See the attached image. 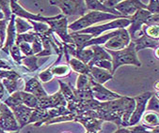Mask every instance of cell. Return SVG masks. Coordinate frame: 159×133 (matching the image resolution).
Segmentation results:
<instances>
[{"instance_id": "cell-3", "label": "cell", "mask_w": 159, "mask_h": 133, "mask_svg": "<svg viewBox=\"0 0 159 133\" xmlns=\"http://www.w3.org/2000/svg\"><path fill=\"white\" fill-rule=\"evenodd\" d=\"M131 21L129 18H122V19H117L111 23L102 24V25H96L92 27H88L86 29L78 31V33L81 34H88L92 36V38H97L99 37L103 32L110 30V29H123L124 27L130 25Z\"/></svg>"}, {"instance_id": "cell-6", "label": "cell", "mask_w": 159, "mask_h": 133, "mask_svg": "<svg viewBox=\"0 0 159 133\" xmlns=\"http://www.w3.org/2000/svg\"><path fill=\"white\" fill-rule=\"evenodd\" d=\"M45 24H48L50 30L53 33L54 32L57 33V34L61 38V40L65 42V44H74L70 35L67 32V30H68V27H67L68 19L66 17H64L62 14L57 15V16H54V17H52L51 20H49Z\"/></svg>"}, {"instance_id": "cell-22", "label": "cell", "mask_w": 159, "mask_h": 133, "mask_svg": "<svg viewBox=\"0 0 159 133\" xmlns=\"http://www.w3.org/2000/svg\"><path fill=\"white\" fill-rule=\"evenodd\" d=\"M67 62L69 63V66L75 72L79 74H86V75L89 74V66L84 64L83 62H81L80 60L73 57V58L67 59Z\"/></svg>"}, {"instance_id": "cell-12", "label": "cell", "mask_w": 159, "mask_h": 133, "mask_svg": "<svg viewBox=\"0 0 159 133\" xmlns=\"http://www.w3.org/2000/svg\"><path fill=\"white\" fill-rule=\"evenodd\" d=\"M131 42L130 36L126 29H119V33L105 43V48L111 51L122 50Z\"/></svg>"}, {"instance_id": "cell-16", "label": "cell", "mask_w": 159, "mask_h": 133, "mask_svg": "<svg viewBox=\"0 0 159 133\" xmlns=\"http://www.w3.org/2000/svg\"><path fill=\"white\" fill-rule=\"evenodd\" d=\"M75 122H79L82 124L86 129L87 133H96L97 131L101 130L103 120L97 119V118H91V117H84L81 115H75Z\"/></svg>"}, {"instance_id": "cell-43", "label": "cell", "mask_w": 159, "mask_h": 133, "mask_svg": "<svg viewBox=\"0 0 159 133\" xmlns=\"http://www.w3.org/2000/svg\"><path fill=\"white\" fill-rule=\"evenodd\" d=\"M65 133H68V132H65Z\"/></svg>"}, {"instance_id": "cell-10", "label": "cell", "mask_w": 159, "mask_h": 133, "mask_svg": "<svg viewBox=\"0 0 159 133\" xmlns=\"http://www.w3.org/2000/svg\"><path fill=\"white\" fill-rule=\"evenodd\" d=\"M147 6L144 5L142 2L139 0H125V1H120L114 10L117 11L121 16L125 18H129L134 15L139 10H146Z\"/></svg>"}, {"instance_id": "cell-26", "label": "cell", "mask_w": 159, "mask_h": 133, "mask_svg": "<svg viewBox=\"0 0 159 133\" xmlns=\"http://www.w3.org/2000/svg\"><path fill=\"white\" fill-rule=\"evenodd\" d=\"M14 24H15V29H16L17 35H21L23 33L32 28V25H31L28 22H26L25 20H23L22 18H19V17H17V18L15 17Z\"/></svg>"}, {"instance_id": "cell-41", "label": "cell", "mask_w": 159, "mask_h": 133, "mask_svg": "<svg viewBox=\"0 0 159 133\" xmlns=\"http://www.w3.org/2000/svg\"><path fill=\"white\" fill-rule=\"evenodd\" d=\"M155 51H154V54H155V57L158 59V48H156V49H154Z\"/></svg>"}, {"instance_id": "cell-13", "label": "cell", "mask_w": 159, "mask_h": 133, "mask_svg": "<svg viewBox=\"0 0 159 133\" xmlns=\"http://www.w3.org/2000/svg\"><path fill=\"white\" fill-rule=\"evenodd\" d=\"M10 8L13 13V15H17L19 18H25L28 21H36L40 23H47L52 17H43L40 14H33L28 12L24 8H22L17 1H10Z\"/></svg>"}, {"instance_id": "cell-29", "label": "cell", "mask_w": 159, "mask_h": 133, "mask_svg": "<svg viewBox=\"0 0 159 133\" xmlns=\"http://www.w3.org/2000/svg\"><path fill=\"white\" fill-rule=\"evenodd\" d=\"M51 71V73L56 76L63 77L66 76L70 72V68L68 65H63V66H49L48 68Z\"/></svg>"}, {"instance_id": "cell-34", "label": "cell", "mask_w": 159, "mask_h": 133, "mask_svg": "<svg viewBox=\"0 0 159 133\" xmlns=\"http://www.w3.org/2000/svg\"><path fill=\"white\" fill-rule=\"evenodd\" d=\"M10 54H11V57L14 59V61H16V62L19 63V64H21L22 59L25 57V56H22L21 51H20L19 47H18L16 44H14V45L10 49Z\"/></svg>"}, {"instance_id": "cell-7", "label": "cell", "mask_w": 159, "mask_h": 133, "mask_svg": "<svg viewBox=\"0 0 159 133\" xmlns=\"http://www.w3.org/2000/svg\"><path fill=\"white\" fill-rule=\"evenodd\" d=\"M154 93L155 92H146L144 94H141L133 97L135 101V109H134L133 114L130 116L128 127H133V126L138 125V123L140 121L146 110V105H147L148 101Z\"/></svg>"}, {"instance_id": "cell-21", "label": "cell", "mask_w": 159, "mask_h": 133, "mask_svg": "<svg viewBox=\"0 0 159 133\" xmlns=\"http://www.w3.org/2000/svg\"><path fill=\"white\" fill-rule=\"evenodd\" d=\"M74 45L76 47L77 50H81L83 49V46L85 45L86 42H88L89 41H90L92 38V36L88 35V34H81V33L78 32H73L71 34H69Z\"/></svg>"}, {"instance_id": "cell-14", "label": "cell", "mask_w": 159, "mask_h": 133, "mask_svg": "<svg viewBox=\"0 0 159 133\" xmlns=\"http://www.w3.org/2000/svg\"><path fill=\"white\" fill-rule=\"evenodd\" d=\"M10 109L11 110V112L19 125L20 129L29 124V120H30L31 114H32L34 109L28 108V107L25 106L24 104H20V105L11 107Z\"/></svg>"}, {"instance_id": "cell-8", "label": "cell", "mask_w": 159, "mask_h": 133, "mask_svg": "<svg viewBox=\"0 0 159 133\" xmlns=\"http://www.w3.org/2000/svg\"><path fill=\"white\" fill-rule=\"evenodd\" d=\"M0 129L5 132H15L20 130L19 125L11 110L5 103H0Z\"/></svg>"}, {"instance_id": "cell-40", "label": "cell", "mask_w": 159, "mask_h": 133, "mask_svg": "<svg viewBox=\"0 0 159 133\" xmlns=\"http://www.w3.org/2000/svg\"><path fill=\"white\" fill-rule=\"evenodd\" d=\"M4 96H5V87L2 82H0V101L4 97Z\"/></svg>"}, {"instance_id": "cell-39", "label": "cell", "mask_w": 159, "mask_h": 133, "mask_svg": "<svg viewBox=\"0 0 159 133\" xmlns=\"http://www.w3.org/2000/svg\"><path fill=\"white\" fill-rule=\"evenodd\" d=\"M114 133H131L130 127H119Z\"/></svg>"}, {"instance_id": "cell-1", "label": "cell", "mask_w": 159, "mask_h": 133, "mask_svg": "<svg viewBox=\"0 0 159 133\" xmlns=\"http://www.w3.org/2000/svg\"><path fill=\"white\" fill-rule=\"evenodd\" d=\"M112 59V71L111 74L113 75L116 70L120 66L123 65H134L137 66H140L141 63L137 56V52L135 50V44L133 41L129 43L126 48L119 51H111L107 50Z\"/></svg>"}, {"instance_id": "cell-36", "label": "cell", "mask_w": 159, "mask_h": 133, "mask_svg": "<svg viewBox=\"0 0 159 133\" xmlns=\"http://www.w3.org/2000/svg\"><path fill=\"white\" fill-rule=\"evenodd\" d=\"M38 77H39V79H40L43 83H47V82L51 81V80L53 79L54 76H53V74L51 73L50 70L47 69V70L42 71V72L38 75Z\"/></svg>"}, {"instance_id": "cell-42", "label": "cell", "mask_w": 159, "mask_h": 133, "mask_svg": "<svg viewBox=\"0 0 159 133\" xmlns=\"http://www.w3.org/2000/svg\"><path fill=\"white\" fill-rule=\"evenodd\" d=\"M2 45V42H1V41H0V46H1Z\"/></svg>"}, {"instance_id": "cell-38", "label": "cell", "mask_w": 159, "mask_h": 133, "mask_svg": "<svg viewBox=\"0 0 159 133\" xmlns=\"http://www.w3.org/2000/svg\"><path fill=\"white\" fill-rule=\"evenodd\" d=\"M101 2L107 8H108V9H114L120 1V0H105V1L101 0Z\"/></svg>"}, {"instance_id": "cell-25", "label": "cell", "mask_w": 159, "mask_h": 133, "mask_svg": "<svg viewBox=\"0 0 159 133\" xmlns=\"http://www.w3.org/2000/svg\"><path fill=\"white\" fill-rule=\"evenodd\" d=\"M142 122L144 126L150 128L158 127V113H152V112L146 113L142 118Z\"/></svg>"}, {"instance_id": "cell-33", "label": "cell", "mask_w": 159, "mask_h": 133, "mask_svg": "<svg viewBox=\"0 0 159 133\" xmlns=\"http://www.w3.org/2000/svg\"><path fill=\"white\" fill-rule=\"evenodd\" d=\"M146 109L150 111H154L158 113V93H154L148 101Z\"/></svg>"}, {"instance_id": "cell-28", "label": "cell", "mask_w": 159, "mask_h": 133, "mask_svg": "<svg viewBox=\"0 0 159 133\" xmlns=\"http://www.w3.org/2000/svg\"><path fill=\"white\" fill-rule=\"evenodd\" d=\"M143 34L152 40H158L159 27L158 25H143L142 26Z\"/></svg>"}, {"instance_id": "cell-2", "label": "cell", "mask_w": 159, "mask_h": 133, "mask_svg": "<svg viewBox=\"0 0 159 133\" xmlns=\"http://www.w3.org/2000/svg\"><path fill=\"white\" fill-rule=\"evenodd\" d=\"M120 18L122 19L121 17L108 14V13H104V12H100V11H90V12L85 14L84 16L80 17L79 19H77L75 22L72 23L68 26V28L75 32H78L80 30L90 27V25L96 24V23L106 21V20H112V19L117 20Z\"/></svg>"}, {"instance_id": "cell-32", "label": "cell", "mask_w": 159, "mask_h": 133, "mask_svg": "<svg viewBox=\"0 0 159 133\" xmlns=\"http://www.w3.org/2000/svg\"><path fill=\"white\" fill-rule=\"evenodd\" d=\"M2 84L4 87L7 89L9 94H12L17 91L18 89V80H11V79H3Z\"/></svg>"}, {"instance_id": "cell-18", "label": "cell", "mask_w": 159, "mask_h": 133, "mask_svg": "<svg viewBox=\"0 0 159 133\" xmlns=\"http://www.w3.org/2000/svg\"><path fill=\"white\" fill-rule=\"evenodd\" d=\"M89 74L95 83L102 85L107 81L113 79V75L109 71L97 68V66H89Z\"/></svg>"}, {"instance_id": "cell-37", "label": "cell", "mask_w": 159, "mask_h": 133, "mask_svg": "<svg viewBox=\"0 0 159 133\" xmlns=\"http://www.w3.org/2000/svg\"><path fill=\"white\" fill-rule=\"evenodd\" d=\"M146 10L151 14H158V1H151Z\"/></svg>"}, {"instance_id": "cell-17", "label": "cell", "mask_w": 159, "mask_h": 133, "mask_svg": "<svg viewBox=\"0 0 159 133\" xmlns=\"http://www.w3.org/2000/svg\"><path fill=\"white\" fill-rule=\"evenodd\" d=\"M15 15H11L10 19V24L7 28V41L5 43V46L2 48V50L9 54H10V49L14 45V42L16 41V29H15Z\"/></svg>"}, {"instance_id": "cell-11", "label": "cell", "mask_w": 159, "mask_h": 133, "mask_svg": "<svg viewBox=\"0 0 159 133\" xmlns=\"http://www.w3.org/2000/svg\"><path fill=\"white\" fill-rule=\"evenodd\" d=\"M67 103L63 95L60 91H57L56 94L51 96H46L43 98L38 99V109L41 110H49V109H56L58 107L64 106L66 107Z\"/></svg>"}, {"instance_id": "cell-19", "label": "cell", "mask_w": 159, "mask_h": 133, "mask_svg": "<svg viewBox=\"0 0 159 133\" xmlns=\"http://www.w3.org/2000/svg\"><path fill=\"white\" fill-rule=\"evenodd\" d=\"M86 4V8L87 10H90L91 11H100V12H104V13H108V14H112V15H116L121 18H125L123 16H121L117 11H115L114 9H108L106 6H104L102 4L101 1L99 0H87L85 1Z\"/></svg>"}, {"instance_id": "cell-23", "label": "cell", "mask_w": 159, "mask_h": 133, "mask_svg": "<svg viewBox=\"0 0 159 133\" xmlns=\"http://www.w3.org/2000/svg\"><path fill=\"white\" fill-rule=\"evenodd\" d=\"M73 56L78 60H80L81 62H83L84 64L88 65L89 63V61L92 59L93 57V52L91 50V48H84V49H81V50H75Z\"/></svg>"}, {"instance_id": "cell-5", "label": "cell", "mask_w": 159, "mask_h": 133, "mask_svg": "<svg viewBox=\"0 0 159 133\" xmlns=\"http://www.w3.org/2000/svg\"><path fill=\"white\" fill-rule=\"evenodd\" d=\"M151 13L147 10H139L134 15L129 17L131 24L127 32H128L131 41H134L143 35L142 26L145 25L146 20L148 19Z\"/></svg>"}, {"instance_id": "cell-35", "label": "cell", "mask_w": 159, "mask_h": 133, "mask_svg": "<svg viewBox=\"0 0 159 133\" xmlns=\"http://www.w3.org/2000/svg\"><path fill=\"white\" fill-rule=\"evenodd\" d=\"M20 49V51L26 56H32L33 54H32V49H31V45L29 43H26V42H21L17 45Z\"/></svg>"}, {"instance_id": "cell-9", "label": "cell", "mask_w": 159, "mask_h": 133, "mask_svg": "<svg viewBox=\"0 0 159 133\" xmlns=\"http://www.w3.org/2000/svg\"><path fill=\"white\" fill-rule=\"evenodd\" d=\"M90 90L92 93V96L94 97V99H96L98 101H115V99H118L120 97H121L120 95L114 93L108 89H107L106 87H104L102 84H99L97 83H95L91 77L90 79Z\"/></svg>"}, {"instance_id": "cell-4", "label": "cell", "mask_w": 159, "mask_h": 133, "mask_svg": "<svg viewBox=\"0 0 159 133\" xmlns=\"http://www.w3.org/2000/svg\"><path fill=\"white\" fill-rule=\"evenodd\" d=\"M49 3L53 6L58 7L63 15L65 16H84L87 11L85 1H58V0H53L49 1Z\"/></svg>"}, {"instance_id": "cell-24", "label": "cell", "mask_w": 159, "mask_h": 133, "mask_svg": "<svg viewBox=\"0 0 159 133\" xmlns=\"http://www.w3.org/2000/svg\"><path fill=\"white\" fill-rule=\"evenodd\" d=\"M19 93H20L22 104L31 109H36L38 107V98L36 97H34L31 94L25 93L24 91H19Z\"/></svg>"}, {"instance_id": "cell-15", "label": "cell", "mask_w": 159, "mask_h": 133, "mask_svg": "<svg viewBox=\"0 0 159 133\" xmlns=\"http://www.w3.org/2000/svg\"><path fill=\"white\" fill-rule=\"evenodd\" d=\"M24 92L33 95L38 99L43 98V97L48 96L47 93L44 91V89L42 87L39 80L37 79V77L30 78L29 80L26 81L25 85V88H24Z\"/></svg>"}, {"instance_id": "cell-27", "label": "cell", "mask_w": 159, "mask_h": 133, "mask_svg": "<svg viewBox=\"0 0 159 133\" xmlns=\"http://www.w3.org/2000/svg\"><path fill=\"white\" fill-rule=\"evenodd\" d=\"M90 74H80L77 78L76 82V89L77 90H88L90 89Z\"/></svg>"}, {"instance_id": "cell-30", "label": "cell", "mask_w": 159, "mask_h": 133, "mask_svg": "<svg viewBox=\"0 0 159 133\" xmlns=\"http://www.w3.org/2000/svg\"><path fill=\"white\" fill-rule=\"evenodd\" d=\"M37 59L38 57L36 55H32V56H25L21 63H23L24 65H25L27 68H28V71L30 72H33L35 71L36 70H38L39 66H37Z\"/></svg>"}, {"instance_id": "cell-31", "label": "cell", "mask_w": 159, "mask_h": 133, "mask_svg": "<svg viewBox=\"0 0 159 133\" xmlns=\"http://www.w3.org/2000/svg\"><path fill=\"white\" fill-rule=\"evenodd\" d=\"M28 23H30L32 24L36 34L38 36H41V35H43V34H46V33L50 30L49 26L47 24L45 23H40V22H33V21H28Z\"/></svg>"}, {"instance_id": "cell-20", "label": "cell", "mask_w": 159, "mask_h": 133, "mask_svg": "<svg viewBox=\"0 0 159 133\" xmlns=\"http://www.w3.org/2000/svg\"><path fill=\"white\" fill-rule=\"evenodd\" d=\"M135 44V50L136 52H139L140 50H143L145 48H153L156 49L158 48V40H152L147 37L146 35H142L139 38L131 41Z\"/></svg>"}]
</instances>
